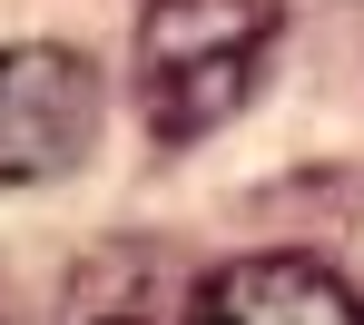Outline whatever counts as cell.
Wrapping results in <instances>:
<instances>
[{
  "label": "cell",
  "instance_id": "obj_3",
  "mask_svg": "<svg viewBox=\"0 0 364 325\" xmlns=\"http://www.w3.org/2000/svg\"><path fill=\"white\" fill-rule=\"evenodd\" d=\"M178 325H364V296L315 257H237L187 286Z\"/></svg>",
  "mask_w": 364,
  "mask_h": 325
},
{
  "label": "cell",
  "instance_id": "obj_2",
  "mask_svg": "<svg viewBox=\"0 0 364 325\" xmlns=\"http://www.w3.org/2000/svg\"><path fill=\"white\" fill-rule=\"evenodd\" d=\"M99 69L79 50H50V40H10L0 50V188H40V178H69L99 138Z\"/></svg>",
  "mask_w": 364,
  "mask_h": 325
},
{
  "label": "cell",
  "instance_id": "obj_1",
  "mask_svg": "<svg viewBox=\"0 0 364 325\" xmlns=\"http://www.w3.org/2000/svg\"><path fill=\"white\" fill-rule=\"evenodd\" d=\"M266 50H276V0H148L138 60H128L138 119L168 148L227 129L266 69Z\"/></svg>",
  "mask_w": 364,
  "mask_h": 325
}]
</instances>
